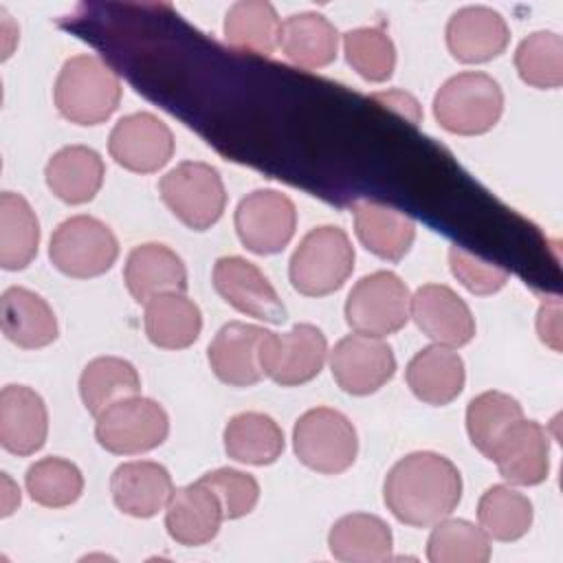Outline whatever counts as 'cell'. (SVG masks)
I'll list each match as a JSON object with an SVG mask.
<instances>
[{
    "mask_svg": "<svg viewBox=\"0 0 563 563\" xmlns=\"http://www.w3.org/2000/svg\"><path fill=\"white\" fill-rule=\"evenodd\" d=\"M383 499L400 523L431 528L457 508L462 475L449 457L433 451H416L389 468Z\"/></svg>",
    "mask_w": 563,
    "mask_h": 563,
    "instance_id": "1",
    "label": "cell"
},
{
    "mask_svg": "<svg viewBox=\"0 0 563 563\" xmlns=\"http://www.w3.org/2000/svg\"><path fill=\"white\" fill-rule=\"evenodd\" d=\"M121 81L97 55H73L64 62L53 99L59 114L77 125H99L108 121L121 103Z\"/></svg>",
    "mask_w": 563,
    "mask_h": 563,
    "instance_id": "2",
    "label": "cell"
},
{
    "mask_svg": "<svg viewBox=\"0 0 563 563\" xmlns=\"http://www.w3.org/2000/svg\"><path fill=\"white\" fill-rule=\"evenodd\" d=\"M352 271L354 246L347 233L332 224L308 231L288 264L292 288L306 297H325L336 292Z\"/></svg>",
    "mask_w": 563,
    "mask_h": 563,
    "instance_id": "3",
    "label": "cell"
},
{
    "mask_svg": "<svg viewBox=\"0 0 563 563\" xmlns=\"http://www.w3.org/2000/svg\"><path fill=\"white\" fill-rule=\"evenodd\" d=\"M504 112L501 86L486 73H457L433 97V117L451 134L477 136L495 128Z\"/></svg>",
    "mask_w": 563,
    "mask_h": 563,
    "instance_id": "4",
    "label": "cell"
},
{
    "mask_svg": "<svg viewBox=\"0 0 563 563\" xmlns=\"http://www.w3.org/2000/svg\"><path fill=\"white\" fill-rule=\"evenodd\" d=\"M297 460L321 475L347 471L358 455V435L352 420L332 409L314 407L301 413L292 427Z\"/></svg>",
    "mask_w": 563,
    "mask_h": 563,
    "instance_id": "5",
    "label": "cell"
},
{
    "mask_svg": "<svg viewBox=\"0 0 563 563\" xmlns=\"http://www.w3.org/2000/svg\"><path fill=\"white\" fill-rule=\"evenodd\" d=\"M51 264L66 277L92 279L108 273L119 257L112 229L92 216H73L51 235Z\"/></svg>",
    "mask_w": 563,
    "mask_h": 563,
    "instance_id": "6",
    "label": "cell"
},
{
    "mask_svg": "<svg viewBox=\"0 0 563 563\" xmlns=\"http://www.w3.org/2000/svg\"><path fill=\"white\" fill-rule=\"evenodd\" d=\"M158 191L167 209L191 231L211 229L227 207L222 176L200 161L178 163L161 178Z\"/></svg>",
    "mask_w": 563,
    "mask_h": 563,
    "instance_id": "7",
    "label": "cell"
},
{
    "mask_svg": "<svg viewBox=\"0 0 563 563\" xmlns=\"http://www.w3.org/2000/svg\"><path fill=\"white\" fill-rule=\"evenodd\" d=\"M169 435V416L152 398L130 396L97 416L95 438L114 455H141L161 446Z\"/></svg>",
    "mask_w": 563,
    "mask_h": 563,
    "instance_id": "8",
    "label": "cell"
},
{
    "mask_svg": "<svg viewBox=\"0 0 563 563\" xmlns=\"http://www.w3.org/2000/svg\"><path fill=\"white\" fill-rule=\"evenodd\" d=\"M409 288L391 271L361 277L345 299L347 325L367 336L385 339L409 321Z\"/></svg>",
    "mask_w": 563,
    "mask_h": 563,
    "instance_id": "9",
    "label": "cell"
},
{
    "mask_svg": "<svg viewBox=\"0 0 563 563\" xmlns=\"http://www.w3.org/2000/svg\"><path fill=\"white\" fill-rule=\"evenodd\" d=\"M235 233L246 251L275 255L288 246L297 229L295 202L277 189H255L235 207Z\"/></svg>",
    "mask_w": 563,
    "mask_h": 563,
    "instance_id": "10",
    "label": "cell"
},
{
    "mask_svg": "<svg viewBox=\"0 0 563 563\" xmlns=\"http://www.w3.org/2000/svg\"><path fill=\"white\" fill-rule=\"evenodd\" d=\"M328 358L325 334L312 323H297L288 332H266L262 345L264 376L282 387L317 378Z\"/></svg>",
    "mask_w": 563,
    "mask_h": 563,
    "instance_id": "11",
    "label": "cell"
},
{
    "mask_svg": "<svg viewBox=\"0 0 563 563\" xmlns=\"http://www.w3.org/2000/svg\"><path fill=\"white\" fill-rule=\"evenodd\" d=\"M169 125L152 112H132L114 123L108 136V152L117 165L134 174H154L174 156Z\"/></svg>",
    "mask_w": 563,
    "mask_h": 563,
    "instance_id": "12",
    "label": "cell"
},
{
    "mask_svg": "<svg viewBox=\"0 0 563 563\" xmlns=\"http://www.w3.org/2000/svg\"><path fill=\"white\" fill-rule=\"evenodd\" d=\"M330 372L345 394L369 396L391 380L396 356L383 339L354 332L332 347Z\"/></svg>",
    "mask_w": 563,
    "mask_h": 563,
    "instance_id": "13",
    "label": "cell"
},
{
    "mask_svg": "<svg viewBox=\"0 0 563 563\" xmlns=\"http://www.w3.org/2000/svg\"><path fill=\"white\" fill-rule=\"evenodd\" d=\"M213 288L242 314L266 323L286 321V308L268 277L240 255H227L213 264Z\"/></svg>",
    "mask_w": 563,
    "mask_h": 563,
    "instance_id": "14",
    "label": "cell"
},
{
    "mask_svg": "<svg viewBox=\"0 0 563 563\" xmlns=\"http://www.w3.org/2000/svg\"><path fill=\"white\" fill-rule=\"evenodd\" d=\"M409 317L438 345L462 347L475 336L471 308L444 284L420 286L409 299Z\"/></svg>",
    "mask_w": 563,
    "mask_h": 563,
    "instance_id": "15",
    "label": "cell"
},
{
    "mask_svg": "<svg viewBox=\"0 0 563 563\" xmlns=\"http://www.w3.org/2000/svg\"><path fill=\"white\" fill-rule=\"evenodd\" d=\"M268 330L244 323H224L207 347V358L216 378L229 387H251L264 378L262 345Z\"/></svg>",
    "mask_w": 563,
    "mask_h": 563,
    "instance_id": "16",
    "label": "cell"
},
{
    "mask_svg": "<svg viewBox=\"0 0 563 563\" xmlns=\"http://www.w3.org/2000/svg\"><path fill=\"white\" fill-rule=\"evenodd\" d=\"M490 462L515 486H537L550 473V438L534 420H517L493 449Z\"/></svg>",
    "mask_w": 563,
    "mask_h": 563,
    "instance_id": "17",
    "label": "cell"
},
{
    "mask_svg": "<svg viewBox=\"0 0 563 563\" xmlns=\"http://www.w3.org/2000/svg\"><path fill=\"white\" fill-rule=\"evenodd\" d=\"M510 42V29L490 7H462L446 22V48L462 64H484L499 57Z\"/></svg>",
    "mask_w": 563,
    "mask_h": 563,
    "instance_id": "18",
    "label": "cell"
},
{
    "mask_svg": "<svg viewBox=\"0 0 563 563\" xmlns=\"http://www.w3.org/2000/svg\"><path fill=\"white\" fill-rule=\"evenodd\" d=\"M48 435L44 398L26 385H7L0 391V444L4 451L26 457L37 453Z\"/></svg>",
    "mask_w": 563,
    "mask_h": 563,
    "instance_id": "19",
    "label": "cell"
},
{
    "mask_svg": "<svg viewBox=\"0 0 563 563\" xmlns=\"http://www.w3.org/2000/svg\"><path fill=\"white\" fill-rule=\"evenodd\" d=\"M114 506L130 517L150 519L158 515L174 495L169 471L152 460L123 462L110 477Z\"/></svg>",
    "mask_w": 563,
    "mask_h": 563,
    "instance_id": "20",
    "label": "cell"
},
{
    "mask_svg": "<svg viewBox=\"0 0 563 563\" xmlns=\"http://www.w3.org/2000/svg\"><path fill=\"white\" fill-rule=\"evenodd\" d=\"M222 519L224 512L216 493L200 479L174 488V495L165 506L167 534L187 548L205 545L216 539Z\"/></svg>",
    "mask_w": 563,
    "mask_h": 563,
    "instance_id": "21",
    "label": "cell"
},
{
    "mask_svg": "<svg viewBox=\"0 0 563 563\" xmlns=\"http://www.w3.org/2000/svg\"><path fill=\"white\" fill-rule=\"evenodd\" d=\"M123 279L139 303L165 292L187 290V268L176 251L161 242L139 244L130 251L123 268Z\"/></svg>",
    "mask_w": 563,
    "mask_h": 563,
    "instance_id": "22",
    "label": "cell"
},
{
    "mask_svg": "<svg viewBox=\"0 0 563 563\" xmlns=\"http://www.w3.org/2000/svg\"><path fill=\"white\" fill-rule=\"evenodd\" d=\"M0 325L4 336L24 350H40L57 339V317L48 301L22 286H11L0 297Z\"/></svg>",
    "mask_w": 563,
    "mask_h": 563,
    "instance_id": "23",
    "label": "cell"
},
{
    "mask_svg": "<svg viewBox=\"0 0 563 563\" xmlns=\"http://www.w3.org/2000/svg\"><path fill=\"white\" fill-rule=\"evenodd\" d=\"M407 385L411 394L433 407H444L453 402L466 380L462 356L446 345L422 347L405 369Z\"/></svg>",
    "mask_w": 563,
    "mask_h": 563,
    "instance_id": "24",
    "label": "cell"
},
{
    "mask_svg": "<svg viewBox=\"0 0 563 563\" xmlns=\"http://www.w3.org/2000/svg\"><path fill=\"white\" fill-rule=\"evenodd\" d=\"M103 176V158L88 145H66L57 150L44 169L46 187L66 205L90 202L99 194Z\"/></svg>",
    "mask_w": 563,
    "mask_h": 563,
    "instance_id": "25",
    "label": "cell"
},
{
    "mask_svg": "<svg viewBox=\"0 0 563 563\" xmlns=\"http://www.w3.org/2000/svg\"><path fill=\"white\" fill-rule=\"evenodd\" d=\"M354 231L358 242L385 262H400L413 240L416 224L409 216L374 200H361L354 205Z\"/></svg>",
    "mask_w": 563,
    "mask_h": 563,
    "instance_id": "26",
    "label": "cell"
},
{
    "mask_svg": "<svg viewBox=\"0 0 563 563\" xmlns=\"http://www.w3.org/2000/svg\"><path fill=\"white\" fill-rule=\"evenodd\" d=\"M328 548L334 559L345 563H383L391 559L394 534L380 517L350 512L332 523Z\"/></svg>",
    "mask_w": 563,
    "mask_h": 563,
    "instance_id": "27",
    "label": "cell"
},
{
    "mask_svg": "<svg viewBox=\"0 0 563 563\" xmlns=\"http://www.w3.org/2000/svg\"><path fill=\"white\" fill-rule=\"evenodd\" d=\"M145 334L161 350H185L202 330V312L185 292H165L145 303Z\"/></svg>",
    "mask_w": 563,
    "mask_h": 563,
    "instance_id": "28",
    "label": "cell"
},
{
    "mask_svg": "<svg viewBox=\"0 0 563 563\" xmlns=\"http://www.w3.org/2000/svg\"><path fill=\"white\" fill-rule=\"evenodd\" d=\"M279 48L295 66L323 68L336 59L339 31L321 13H295L282 22Z\"/></svg>",
    "mask_w": 563,
    "mask_h": 563,
    "instance_id": "29",
    "label": "cell"
},
{
    "mask_svg": "<svg viewBox=\"0 0 563 563\" xmlns=\"http://www.w3.org/2000/svg\"><path fill=\"white\" fill-rule=\"evenodd\" d=\"M224 451L231 460L251 466H268L284 453V431L266 413H235L222 433Z\"/></svg>",
    "mask_w": 563,
    "mask_h": 563,
    "instance_id": "30",
    "label": "cell"
},
{
    "mask_svg": "<svg viewBox=\"0 0 563 563\" xmlns=\"http://www.w3.org/2000/svg\"><path fill=\"white\" fill-rule=\"evenodd\" d=\"M40 246V220L22 194L0 196V266L4 271L26 268Z\"/></svg>",
    "mask_w": 563,
    "mask_h": 563,
    "instance_id": "31",
    "label": "cell"
},
{
    "mask_svg": "<svg viewBox=\"0 0 563 563\" xmlns=\"http://www.w3.org/2000/svg\"><path fill=\"white\" fill-rule=\"evenodd\" d=\"M141 376L136 367L119 356H97L88 361L79 376V396L90 416H99L110 405L136 396Z\"/></svg>",
    "mask_w": 563,
    "mask_h": 563,
    "instance_id": "32",
    "label": "cell"
},
{
    "mask_svg": "<svg viewBox=\"0 0 563 563\" xmlns=\"http://www.w3.org/2000/svg\"><path fill=\"white\" fill-rule=\"evenodd\" d=\"M282 20L266 0H240L224 15V40L233 48L273 55L279 48Z\"/></svg>",
    "mask_w": 563,
    "mask_h": 563,
    "instance_id": "33",
    "label": "cell"
},
{
    "mask_svg": "<svg viewBox=\"0 0 563 563\" xmlns=\"http://www.w3.org/2000/svg\"><path fill=\"white\" fill-rule=\"evenodd\" d=\"M477 519L488 539L510 543L528 534L532 528L534 510L532 501L523 493L506 484H495L479 497Z\"/></svg>",
    "mask_w": 563,
    "mask_h": 563,
    "instance_id": "34",
    "label": "cell"
},
{
    "mask_svg": "<svg viewBox=\"0 0 563 563\" xmlns=\"http://www.w3.org/2000/svg\"><path fill=\"white\" fill-rule=\"evenodd\" d=\"M521 418L523 409L510 394L490 389L475 396L466 407V431L471 444L484 457H490L501 435Z\"/></svg>",
    "mask_w": 563,
    "mask_h": 563,
    "instance_id": "35",
    "label": "cell"
},
{
    "mask_svg": "<svg viewBox=\"0 0 563 563\" xmlns=\"http://www.w3.org/2000/svg\"><path fill=\"white\" fill-rule=\"evenodd\" d=\"M427 559L431 563H486L490 559V539L479 526L449 515L433 523Z\"/></svg>",
    "mask_w": 563,
    "mask_h": 563,
    "instance_id": "36",
    "label": "cell"
},
{
    "mask_svg": "<svg viewBox=\"0 0 563 563\" xmlns=\"http://www.w3.org/2000/svg\"><path fill=\"white\" fill-rule=\"evenodd\" d=\"M24 486L29 497L44 508H66L84 493L79 466L64 457H42L29 466Z\"/></svg>",
    "mask_w": 563,
    "mask_h": 563,
    "instance_id": "37",
    "label": "cell"
},
{
    "mask_svg": "<svg viewBox=\"0 0 563 563\" xmlns=\"http://www.w3.org/2000/svg\"><path fill=\"white\" fill-rule=\"evenodd\" d=\"M515 68L523 84L554 90L563 84V40L554 31H534L519 42Z\"/></svg>",
    "mask_w": 563,
    "mask_h": 563,
    "instance_id": "38",
    "label": "cell"
},
{
    "mask_svg": "<svg viewBox=\"0 0 563 563\" xmlns=\"http://www.w3.org/2000/svg\"><path fill=\"white\" fill-rule=\"evenodd\" d=\"M343 53L352 70L372 84H383L394 75L396 46L378 26L352 29L343 35Z\"/></svg>",
    "mask_w": 563,
    "mask_h": 563,
    "instance_id": "39",
    "label": "cell"
},
{
    "mask_svg": "<svg viewBox=\"0 0 563 563\" xmlns=\"http://www.w3.org/2000/svg\"><path fill=\"white\" fill-rule=\"evenodd\" d=\"M205 486H209L224 512V519L246 517L260 501V484L253 475L238 468H216L200 477Z\"/></svg>",
    "mask_w": 563,
    "mask_h": 563,
    "instance_id": "40",
    "label": "cell"
},
{
    "mask_svg": "<svg viewBox=\"0 0 563 563\" xmlns=\"http://www.w3.org/2000/svg\"><path fill=\"white\" fill-rule=\"evenodd\" d=\"M449 266L453 277L473 295H493L508 282V271L495 262H486L475 253L453 244L449 249Z\"/></svg>",
    "mask_w": 563,
    "mask_h": 563,
    "instance_id": "41",
    "label": "cell"
},
{
    "mask_svg": "<svg viewBox=\"0 0 563 563\" xmlns=\"http://www.w3.org/2000/svg\"><path fill=\"white\" fill-rule=\"evenodd\" d=\"M559 301L543 303L537 314V332L543 343H548L552 350H561V321H559Z\"/></svg>",
    "mask_w": 563,
    "mask_h": 563,
    "instance_id": "42",
    "label": "cell"
},
{
    "mask_svg": "<svg viewBox=\"0 0 563 563\" xmlns=\"http://www.w3.org/2000/svg\"><path fill=\"white\" fill-rule=\"evenodd\" d=\"M374 99L385 101V106H389V108L398 110L400 114H405V117H407V119H411L413 123H418V121H420V106H418V101H416L411 95L402 92V90L378 92V95H374Z\"/></svg>",
    "mask_w": 563,
    "mask_h": 563,
    "instance_id": "43",
    "label": "cell"
},
{
    "mask_svg": "<svg viewBox=\"0 0 563 563\" xmlns=\"http://www.w3.org/2000/svg\"><path fill=\"white\" fill-rule=\"evenodd\" d=\"M20 506V490L9 479L7 473H2V517H9Z\"/></svg>",
    "mask_w": 563,
    "mask_h": 563,
    "instance_id": "44",
    "label": "cell"
}]
</instances>
